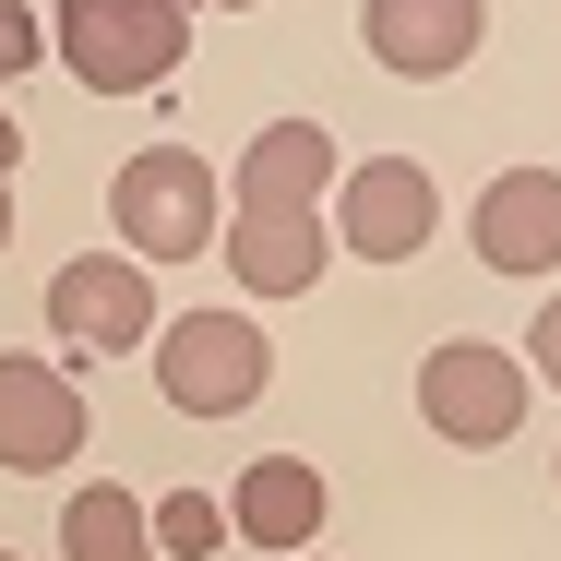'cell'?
<instances>
[{"mask_svg": "<svg viewBox=\"0 0 561 561\" xmlns=\"http://www.w3.org/2000/svg\"><path fill=\"white\" fill-rule=\"evenodd\" d=\"M323 180H335V144L323 119H263L239 180H227V275L251 299H311V275L335 263V227H323Z\"/></svg>", "mask_w": 561, "mask_h": 561, "instance_id": "1", "label": "cell"}, {"mask_svg": "<svg viewBox=\"0 0 561 561\" xmlns=\"http://www.w3.org/2000/svg\"><path fill=\"white\" fill-rule=\"evenodd\" d=\"M108 227H119V263H204L227 239V180L192 156V144H144V156H119L108 180Z\"/></svg>", "mask_w": 561, "mask_h": 561, "instance_id": "2", "label": "cell"}, {"mask_svg": "<svg viewBox=\"0 0 561 561\" xmlns=\"http://www.w3.org/2000/svg\"><path fill=\"white\" fill-rule=\"evenodd\" d=\"M48 48L96 96H156L192 60V12L180 0H72V12H48Z\"/></svg>", "mask_w": 561, "mask_h": 561, "instance_id": "3", "label": "cell"}, {"mask_svg": "<svg viewBox=\"0 0 561 561\" xmlns=\"http://www.w3.org/2000/svg\"><path fill=\"white\" fill-rule=\"evenodd\" d=\"M156 394L180 407V419H239V407H263V382H275V346L251 311H180V323H156Z\"/></svg>", "mask_w": 561, "mask_h": 561, "instance_id": "4", "label": "cell"}, {"mask_svg": "<svg viewBox=\"0 0 561 561\" xmlns=\"http://www.w3.org/2000/svg\"><path fill=\"white\" fill-rule=\"evenodd\" d=\"M526 358L514 346H490V335H443L431 358H419V419L443 431L454 454H502L514 431H526Z\"/></svg>", "mask_w": 561, "mask_h": 561, "instance_id": "5", "label": "cell"}, {"mask_svg": "<svg viewBox=\"0 0 561 561\" xmlns=\"http://www.w3.org/2000/svg\"><path fill=\"white\" fill-rule=\"evenodd\" d=\"M48 335L84 346V358H119V346H156V275L119 263V251H72L48 275Z\"/></svg>", "mask_w": 561, "mask_h": 561, "instance_id": "6", "label": "cell"}, {"mask_svg": "<svg viewBox=\"0 0 561 561\" xmlns=\"http://www.w3.org/2000/svg\"><path fill=\"white\" fill-rule=\"evenodd\" d=\"M431 227H443V192H431V168L419 156H370L358 180L335 192V251H358V263H419L431 251Z\"/></svg>", "mask_w": 561, "mask_h": 561, "instance_id": "7", "label": "cell"}, {"mask_svg": "<svg viewBox=\"0 0 561 561\" xmlns=\"http://www.w3.org/2000/svg\"><path fill=\"white\" fill-rule=\"evenodd\" d=\"M84 454V394L60 358H0V466L12 478H48Z\"/></svg>", "mask_w": 561, "mask_h": 561, "instance_id": "8", "label": "cell"}, {"mask_svg": "<svg viewBox=\"0 0 561 561\" xmlns=\"http://www.w3.org/2000/svg\"><path fill=\"white\" fill-rule=\"evenodd\" d=\"M466 239H478L490 275H550L561 263V168H502L466 204Z\"/></svg>", "mask_w": 561, "mask_h": 561, "instance_id": "9", "label": "cell"}, {"mask_svg": "<svg viewBox=\"0 0 561 561\" xmlns=\"http://www.w3.org/2000/svg\"><path fill=\"white\" fill-rule=\"evenodd\" d=\"M478 0H382V12H358V48L382 60V72H407V84H443L478 60Z\"/></svg>", "mask_w": 561, "mask_h": 561, "instance_id": "10", "label": "cell"}, {"mask_svg": "<svg viewBox=\"0 0 561 561\" xmlns=\"http://www.w3.org/2000/svg\"><path fill=\"white\" fill-rule=\"evenodd\" d=\"M227 538L299 561L311 538H323V466H299V454H251L239 490H227Z\"/></svg>", "mask_w": 561, "mask_h": 561, "instance_id": "11", "label": "cell"}, {"mask_svg": "<svg viewBox=\"0 0 561 561\" xmlns=\"http://www.w3.org/2000/svg\"><path fill=\"white\" fill-rule=\"evenodd\" d=\"M60 550L72 561H156V502H131L119 478H84L60 502Z\"/></svg>", "mask_w": 561, "mask_h": 561, "instance_id": "12", "label": "cell"}, {"mask_svg": "<svg viewBox=\"0 0 561 561\" xmlns=\"http://www.w3.org/2000/svg\"><path fill=\"white\" fill-rule=\"evenodd\" d=\"M156 550L168 561H216L227 550V502L216 490H168V502H156Z\"/></svg>", "mask_w": 561, "mask_h": 561, "instance_id": "13", "label": "cell"}, {"mask_svg": "<svg viewBox=\"0 0 561 561\" xmlns=\"http://www.w3.org/2000/svg\"><path fill=\"white\" fill-rule=\"evenodd\" d=\"M36 48H48V24H36L24 0H0V84H12V72H36Z\"/></svg>", "mask_w": 561, "mask_h": 561, "instance_id": "14", "label": "cell"}, {"mask_svg": "<svg viewBox=\"0 0 561 561\" xmlns=\"http://www.w3.org/2000/svg\"><path fill=\"white\" fill-rule=\"evenodd\" d=\"M526 346H538V358H526V382H561V299L538 311V335H526Z\"/></svg>", "mask_w": 561, "mask_h": 561, "instance_id": "15", "label": "cell"}, {"mask_svg": "<svg viewBox=\"0 0 561 561\" xmlns=\"http://www.w3.org/2000/svg\"><path fill=\"white\" fill-rule=\"evenodd\" d=\"M12 156H24V131H12V108H0V180H12Z\"/></svg>", "mask_w": 561, "mask_h": 561, "instance_id": "16", "label": "cell"}, {"mask_svg": "<svg viewBox=\"0 0 561 561\" xmlns=\"http://www.w3.org/2000/svg\"><path fill=\"white\" fill-rule=\"evenodd\" d=\"M0 251H12V180H0Z\"/></svg>", "mask_w": 561, "mask_h": 561, "instance_id": "17", "label": "cell"}, {"mask_svg": "<svg viewBox=\"0 0 561 561\" xmlns=\"http://www.w3.org/2000/svg\"><path fill=\"white\" fill-rule=\"evenodd\" d=\"M299 561H323V550H299Z\"/></svg>", "mask_w": 561, "mask_h": 561, "instance_id": "18", "label": "cell"}, {"mask_svg": "<svg viewBox=\"0 0 561 561\" xmlns=\"http://www.w3.org/2000/svg\"><path fill=\"white\" fill-rule=\"evenodd\" d=\"M550 478H561V454H550Z\"/></svg>", "mask_w": 561, "mask_h": 561, "instance_id": "19", "label": "cell"}, {"mask_svg": "<svg viewBox=\"0 0 561 561\" xmlns=\"http://www.w3.org/2000/svg\"><path fill=\"white\" fill-rule=\"evenodd\" d=\"M0 561H12V550H0Z\"/></svg>", "mask_w": 561, "mask_h": 561, "instance_id": "20", "label": "cell"}]
</instances>
